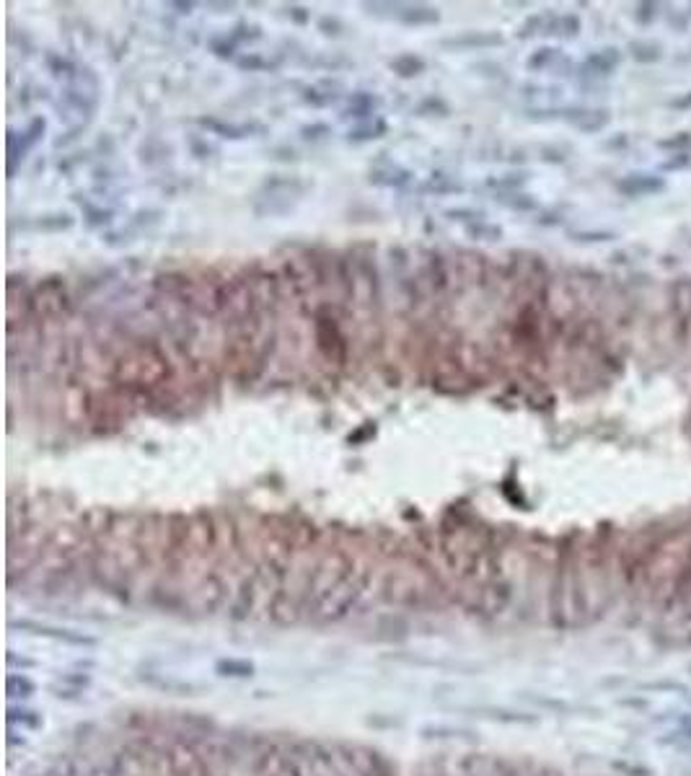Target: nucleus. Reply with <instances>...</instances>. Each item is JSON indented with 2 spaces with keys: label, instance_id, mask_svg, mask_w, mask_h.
<instances>
[{
  "label": "nucleus",
  "instance_id": "obj_1",
  "mask_svg": "<svg viewBox=\"0 0 691 776\" xmlns=\"http://www.w3.org/2000/svg\"><path fill=\"white\" fill-rule=\"evenodd\" d=\"M366 582H368V575H363L360 580H352V577H342V580L336 582L332 590H326L324 595L318 598V606H316V613L318 621H324V624H332V621H339L345 619L347 613H350V608L357 603V598L363 595V590H366Z\"/></svg>",
  "mask_w": 691,
  "mask_h": 776
},
{
  "label": "nucleus",
  "instance_id": "obj_2",
  "mask_svg": "<svg viewBox=\"0 0 691 776\" xmlns=\"http://www.w3.org/2000/svg\"><path fill=\"white\" fill-rule=\"evenodd\" d=\"M10 629H21L29 631V634H37V637L44 639H55V642H65V644H75V647H93L96 639L89 637V634H80V631L65 629V626H52V624H39V621H10Z\"/></svg>",
  "mask_w": 691,
  "mask_h": 776
},
{
  "label": "nucleus",
  "instance_id": "obj_3",
  "mask_svg": "<svg viewBox=\"0 0 691 776\" xmlns=\"http://www.w3.org/2000/svg\"><path fill=\"white\" fill-rule=\"evenodd\" d=\"M44 127H47V125H44V119H31V125L26 129H24V132H21V138H19V143H16V140H13V135H10L8 138V171L10 174H13V168H16V161H19V158H24L26 156V153H29L31 147L37 145V143H39V138H42V132H44Z\"/></svg>",
  "mask_w": 691,
  "mask_h": 776
},
{
  "label": "nucleus",
  "instance_id": "obj_4",
  "mask_svg": "<svg viewBox=\"0 0 691 776\" xmlns=\"http://www.w3.org/2000/svg\"><path fill=\"white\" fill-rule=\"evenodd\" d=\"M503 44L500 34H490V31H464L458 37H448L440 39V47L445 49H474V47H494Z\"/></svg>",
  "mask_w": 691,
  "mask_h": 776
},
{
  "label": "nucleus",
  "instance_id": "obj_5",
  "mask_svg": "<svg viewBox=\"0 0 691 776\" xmlns=\"http://www.w3.org/2000/svg\"><path fill=\"white\" fill-rule=\"evenodd\" d=\"M412 179H415V174H412L409 168H402V166H378L370 171V184H375V187L402 189V187H406Z\"/></svg>",
  "mask_w": 691,
  "mask_h": 776
},
{
  "label": "nucleus",
  "instance_id": "obj_6",
  "mask_svg": "<svg viewBox=\"0 0 691 776\" xmlns=\"http://www.w3.org/2000/svg\"><path fill=\"white\" fill-rule=\"evenodd\" d=\"M199 125L228 140H244L251 138L254 132H264L262 125H233V122H220V119H199Z\"/></svg>",
  "mask_w": 691,
  "mask_h": 776
},
{
  "label": "nucleus",
  "instance_id": "obj_7",
  "mask_svg": "<svg viewBox=\"0 0 691 776\" xmlns=\"http://www.w3.org/2000/svg\"><path fill=\"white\" fill-rule=\"evenodd\" d=\"M396 19L402 21L404 26H433V24H438L440 21V13H438V8H433V6H402L399 8V13H396Z\"/></svg>",
  "mask_w": 691,
  "mask_h": 776
},
{
  "label": "nucleus",
  "instance_id": "obj_8",
  "mask_svg": "<svg viewBox=\"0 0 691 776\" xmlns=\"http://www.w3.org/2000/svg\"><path fill=\"white\" fill-rule=\"evenodd\" d=\"M378 107H381V98L373 96V93H366V91H357V93L350 96L347 107L342 109V119H352V117L366 119V117H370Z\"/></svg>",
  "mask_w": 691,
  "mask_h": 776
},
{
  "label": "nucleus",
  "instance_id": "obj_9",
  "mask_svg": "<svg viewBox=\"0 0 691 776\" xmlns=\"http://www.w3.org/2000/svg\"><path fill=\"white\" fill-rule=\"evenodd\" d=\"M388 68L394 70L399 78H417L420 73H425V60L404 52V55H396L394 60H388Z\"/></svg>",
  "mask_w": 691,
  "mask_h": 776
},
{
  "label": "nucleus",
  "instance_id": "obj_10",
  "mask_svg": "<svg viewBox=\"0 0 691 776\" xmlns=\"http://www.w3.org/2000/svg\"><path fill=\"white\" fill-rule=\"evenodd\" d=\"M254 662L249 660H236V658H223L215 662V673L223 678H251L254 676Z\"/></svg>",
  "mask_w": 691,
  "mask_h": 776
},
{
  "label": "nucleus",
  "instance_id": "obj_11",
  "mask_svg": "<svg viewBox=\"0 0 691 776\" xmlns=\"http://www.w3.org/2000/svg\"><path fill=\"white\" fill-rule=\"evenodd\" d=\"M386 129H388L386 119L375 117V119H370V122H363V125H357V127L350 129L347 140H350V143H368V140H378V138H384L386 135Z\"/></svg>",
  "mask_w": 691,
  "mask_h": 776
},
{
  "label": "nucleus",
  "instance_id": "obj_12",
  "mask_svg": "<svg viewBox=\"0 0 691 776\" xmlns=\"http://www.w3.org/2000/svg\"><path fill=\"white\" fill-rule=\"evenodd\" d=\"M6 691H8L10 698H31L37 694V683L21 673H10L6 678Z\"/></svg>",
  "mask_w": 691,
  "mask_h": 776
},
{
  "label": "nucleus",
  "instance_id": "obj_13",
  "mask_svg": "<svg viewBox=\"0 0 691 776\" xmlns=\"http://www.w3.org/2000/svg\"><path fill=\"white\" fill-rule=\"evenodd\" d=\"M8 722L10 725H21V728H26V730H39L44 719H42V714L34 712V709L8 707Z\"/></svg>",
  "mask_w": 691,
  "mask_h": 776
},
{
  "label": "nucleus",
  "instance_id": "obj_14",
  "mask_svg": "<svg viewBox=\"0 0 691 776\" xmlns=\"http://www.w3.org/2000/svg\"><path fill=\"white\" fill-rule=\"evenodd\" d=\"M461 189L464 187L458 181H451L448 177H433L427 184H422V192L427 195H458Z\"/></svg>",
  "mask_w": 691,
  "mask_h": 776
},
{
  "label": "nucleus",
  "instance_id": "obj_15",
  "mask_svg": "<svg viewBox=\"0 0 691 776\" xmlns=\"http://www.w3.org/2000/svg\"><path fill=\"white\" fill-rule=\"evenodd\" d=\"M466 233L472 238H479V241H497V238L503 236V231L494 226H487V223H472V226H466Z\"/></svg>",
  "mask_w": 691,
  "mask_h": 776
},
{
  "label": "nucleus",
  "instance_id": "obj_16",
  "mask_svg": "<svg viewBox=\"0 0 691 776\" xmlns=\"http://www.w3.org/2000/svg\"><path fill=\"white\" fill-rule=\"evenodd\" d=\"M445 217H451V220H458V223H466V226H472V223H479L484 215L479 213V210H464V207H454V210H445Z\"/></svg>",
  "mask_w": 691,
  "mask_h": 776
},
{
  "label": "nucleus",
  "instance_id": "obj_17",
  "mask_svg": "<svg viewBox=\"0 0 691 776\" xmlns=\"http://www.w3.org/2000/svg\"><path fill=\"white\" fill-rule=\"evenodd\" d=\"M70 226H73V217L70 215H47L37 223V228H42V231H65Z\"/></svg>",
  "mask_w": 691,
  "mask_h": 776
},
{
  "label": "nucleus",
  "instance_id": "obj_18",
  "mask_svg": "<svg viewBox=\"0 0 691 776\" xmlns=\"http://www.w3.org/2000/svg\"><path fill=\"white\" fill-rule=\"evenodd\" d=\"M241 70H259V68H277V62H269V60H262L259 55H246V57H241L236 62Z\"/></svg>",
  "mask_w": 691,
  "mask_h": 776
},
{
  "label": "nucleus",
  "instance_id": "obj_19",
  "mask_svg": "<svg viewBox=\"0 0 691 776\" xmlns=\"http://www.w3.org/2000/svg\"><path fill=\"white\" fill-rule=\"evenodd\" d=\"M300 135H303V140H321L326 135H332V127L329 125H306L300 129Z\"/></svg>",
  "mask_w": 691,
  "mask_h": 776
},
{
  "label": "nucleus",
  "instance_id": "obj_20",
  "mask_svg": "<svg viewBox=\"0 0 691 776\" xmlns=\"http://www.w3.org/2000/svg\"><path fill=\"white\" fill-rule=\"evenodd\" d=\"M336 98H339V93H321V91H308L306 93V101L308 104H314V107H326V104H334Z\"/></svg>",
  "mask_w": 691,
  "mask_h": 776
},
{
  "label": "nucleus",
  "instance_id": "obj_21",
  "mask_svg": "<svg viewBox=\"0 0 691 776\" xmlns=\"http://www.w3.org/2000/svg\"><path fill=\"white\" fill-rule=\"evenodd\" d=\"M318 29L324 31L326 37H336L342 26H339V21H336V19H321V21H318Z\"/></svg>",
  "mask_w": 691,
  "mask_h": 776
},
{
  "label": "nucleus",
  "instance_id": "obj_22",
  "mask_svg": "<svg viewBox=\"0 0 691 776\" xmlns=\"http://www.w3.org/2000/svg\"><path fill=\"white\" fill-rule=\"evenodd\" d=\"M303 10H306V8H300V6H293V8H290V13L296 16L298 24H306V21H308V13H303Z\"/></svg>",
  "mask_w": 691,
  "mask_h": 776
},
{
  "label": "nucleus",
  "instance_id": "obj_23",
  "mask_svg": "<svg viewBox=\"0 0 691 776\" xmlns=\"http://www.w3.org/2000/svg\"><path fill=\"white\" fill-rule=\"evenodd\" d=\"M174 8H179V13H189V10H192V3H174Z\"/></svg>",
  "mask_w": 691,
  "mask_h": 776
}]
</instances>
